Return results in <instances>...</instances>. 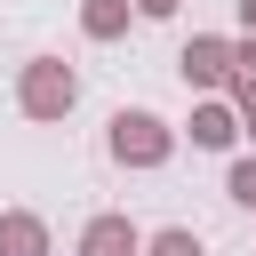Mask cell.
I'll list each match as a JSON object with an SVG mask.
<instances>
[{"label": "cell", "mask_w": 256, "mask_h": 256, "mask_svg": "<svg viewBox=\"0 0 256 256\" xmlns=\"http://www.w3.org/2000/svg\"><path fill=\"white\" fill-rule=\"evenodd\" d=\"M144 256H208V248L192 224H160V232H144Z\"/></svg>", "instance_id": "obj_8"}, {"label": "cell", "mask_w": 256, "mask_h": 256, "mask_svg": "<svg viewBox=\"0 0 256 256\" xmlns=\"http://www.w3.org/2000/svg\"><path fill=\"white\" fill-rule=\"evenodd\" d=\"M184 136H192V152H232V144H240V112H232V96H200L192 120H184Z\"/></svg>", "instance_id": "obj_4"}, {"label": "cell", "mask_w": 256, "mask_h": 256, "mask_svg": "<svg viewBox=\"0 0 256 256\" xmlns=\"http://www.w3.org/2000/svg\"><path fill=\"white\" fill-rule=\"evenodd\" d=\"M56 240H48V224L32 216V208H0V256H48Z\"/></svg>", "instance_id": "obj_6"}, {"label": "cell", "mask_w": 256, "mask_h": 256, "mask_svg": "<svg viewBox=\"0 0 256 256\" xmlns=\"http://www.w3.org/2000/svg\"><path fill=\"white\" fill-rule=\"evenodd\" d=\"M104 152H112L120 168H168L176 128H168L160 112H144V104H120V112L104 120Z\"/></svg>", "instance_id": "obj_1"}, {"label": "cell", "mask_w": 256, "mask_h": 256, "mask_svg": "<svg viewBox=\"0 0 256 256\" xmlns=\"http://www.w3.org/2000/svg\"><path fill=\"white\" fill-rule=\"evenodd\" d=\"M224 192H232L240 208H256V152H248V160H232V176H224Z\"/></svg>", "instance_id": "obj_9"}, {"label": "cell", "mask_w": 256, "mask_h": 256, "mask_svg": "<svg viewBox=\"0 0 256 256\" xmlns=\"http://www.w3.org/2000/svg\"><path fill=\"white\" fill-rule=\"evenodd\" d=\"M240 80H256V32L240 40Z\"/></svg>", "instance_id": "obj_12"}, {"label": "cell", "mask_w": 256, "mask_h": 256, "mask_svg": "<svg viewBox=\"0 0 256 256\" xmlns=\"http://www.w3.org/2000/svg\"><path fill=\"white\" fill-rule=\"evenodd\" d=\"M72 104H80V72H72L64 56H32V64L16 72V112H24V120L48 128V120H64Z\"/></svg>", "instance_id": "obj_2"}, {"label": "cell", "mask_w": 256, "mask_h": 256, "mask_svg": "<svg viewBox=\"0 0 256 256\" xmlns=\"http://www.w3.org/2000/svg\"><path fill=\"white\" fill-rule=\"evenodd\" d=\"M224 96H232V112H240V136H256V80H232Z\"/></svg>", "instance_id": "obj_10"}, {"label": "cell", "mask_w": 256, "mask_h": 256, "mask_svg": "<svg viewBox=\"0 0 256 256\" xmlns=\"http://www.w3.org/2000/svg\"><path fill=\"white\" fill-rule=\"evenodd\" d=\"M176 8H184V0H136V16H144V24H168Z\"/></svg>", "instance_id": "obj_11"}, {"label": "cell", "mask_w": 256, "mask_h": 256, "mask_svg": "<svg viewBox=\"0 0 256 256\" xmlns=\"http://www.w3.org/2000/svg\"><path fill=\"white\" fill-rule=\"evenodd\" d=\"M136 24V0H80V32L88 40H128Z\"/></svg>", "instance_id": "obj_7"}, {"label": "cell", "mask_w": 256, "mask_h": 256, "mask_svg": "<svg viewBox=\"0 0 256 256\" xmlns=\"http://www.w3.org/2000/svg\"><path fill=\"white\" fill-rule=\"evenodd\" d=\"M72 256H144V232H136L120 208H104V216H88V224H80Z\"/></svg>", "instance_id": "obj_5"}, {"label": "cell", "mask_w": 256, "mask_h": 256, "mask_svg": "<svg viewBox=\"0 0 256 256\" xmlns=\"http://www.w3.org/2000/svg\"><path fill=\"white\" fill-rule=\"evenodd\" d=\"M240 32H256V0H240Z\"/></svg>", "instance_id": "obj_13"}, {"label": "cell", "mask_w": 256, "mask_h": 256, "mask_svg": "<svg viewBox=\"0 0 256 256\" xmlns=\"http://www.w3.org/2000/svg\"><path fill=\"white\" fill-rule=\"evenodd\" d=\"M176 72H184V88L224 96V88L240 80V40H224V32H192V40H184V56H176Z\"/></svg>", "instance_id": "obj_3"}]
</instances>
